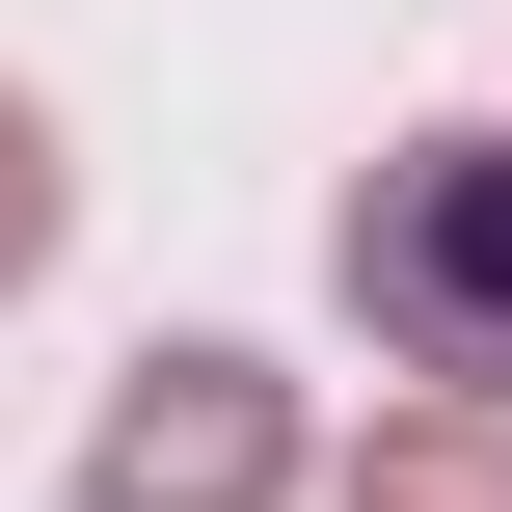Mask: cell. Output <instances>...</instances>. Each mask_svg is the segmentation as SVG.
<instances>
[{"instance_id":"1","label":"cell","mask_w":512,"mask_h":512,"mask_svg":"<svg viewBox=\"0 0 512 512\" xmlns=\"http://www.w3.org/2000/svg\"><path fill=\"white\" fill-rule=\"evenodd\" d=\"M351 324L432 405H512V135H405L351 189Z\"/></svg>"},{"instance_id":"2","label":"cell","mask_w":512,"mask_h":512,"mask_svg":"<svg viewBox=\"0 0 512 512\" xmlns=\"http://www.w3.org/2000/svg\"><path fill=\"white\" fill-rule=\"evenodd\" d=\"M297 486V378L270 351H135V405L81 432V512H270Z\"/></svg>"},{"instance_id":"3","label":"cell","mask_w":512,"mask_h":512,"mask_svg":"<svg viewBox=\"0 0 512 512\" xmlns=\"http://www.w3.org/2000/svg\"><path fill=\"white\" fill-rule=\"evenodd\" d=\"M351 512H512V432L486 405H405V432L351 459Z\"/></svg>"},{"instance_id":"4","label":"cell","mask_w":512,"mask_h":512,"mask_svg":"<svg viewBox=\"0 0 512 512\" xmlns=\"http://www.w3.org/2000/svg\"><path fill=\"white\" fill-rule=\"evenodd\" d=\"M54 270V135H27V81H0V297Z\"/></svg>"}]
</instances>
